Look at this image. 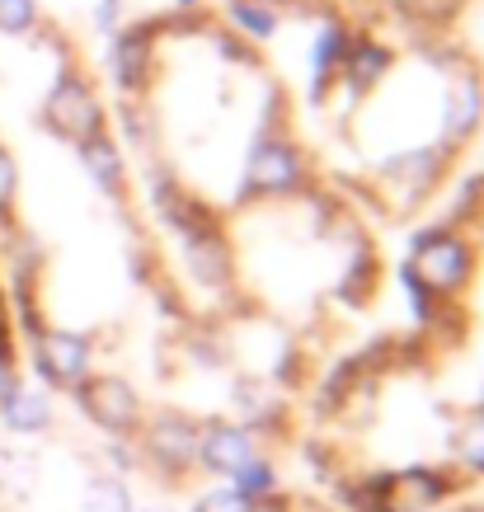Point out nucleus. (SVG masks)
Returning a JSON list of instances; mask_svg holds the SVG:
<instances>
[{
    "label": "nucleus",
    "instance_id": "8",
    "mask_svg": "<svg viewBox=\"0 0 484 512\" xmlns=\"http://www.w3.org/2000/svg\"><path fill=\"white\" fill-rule=\"evenodd\" d=\"M452 466L456 480H480L484 475V409L466 414L452 433Z\"/></svg>",
    "mask_w": 484,
    "mask_h": 512
},
{
    "label": "nucleus",
    "instance_id": "4",
    "mask_svg": "<svg viewBox=\"0 0 484 512\" xmlns=\"http://www.w3.org/2000/svg\"><path fill=\"white\" fill-rule=\"evenodd\" d=\"M456 475L433 466H405L381 475V512H438L447 503V494L456 489Z\"/></svg>",
    "mask_w": 484,
    "mask_h": 512
},
{
    "label": "nucleus",
    "instance_id": "12",
    "mask_svg": "<svg viewBox=\"0 0 484 512\" xmlns=\"http://www.w3.org/2000/svg\"><path fill=\"white\" fill-rule=\"evenodd\" d=\"M198 512H254V503L235 484H221V489H212V494H203V503H198Z\"/></svg>",
    "mask_w": 484,
    "mask_h": 512
},
{
    "label": "nucleus",
    "instance_id": "9",
    "mask_svg": "<svg viewBox=\"0 0 484 512\" xmlns=\"http://www.w3.org/2000/svg\"><path fill=\"white\" fill-rule=\"evenodd\" d=\"M235 489H240V494L250 498L254 503V512H264V508H273V503H278L282 498V484H278V470H273V461H268V456H254L250 466L240 470V475H235Z\"/></svg>",
    "mask_w": 484,
    "mask_h": 512
},
{
    "label": "nucleus",
    "instance_id": "6",
    "mask_svg": "<svg viewBox=\"0 0 484 512\" xmlns=\"http://www.w3.org/2000/svg\"><path fill=\"white\" fill-rule=\"evenodd\" d=\"M254 456H264V451H259V437H254L250 423H203V447H198V466L203 470H217V475L235 480Z\"/></svg>",
    "mask_w": 484,
    "mask_h": 512
},
{
    "label": "nucleus",
    "instance_id": "11",
    "mask_svg": "<svg viewBox=\"0 0 484 512\" xmlns=\"http://www.w3.org/2000/svg\"><path fill=\"white\" fill-rule=\"evenodd\" d=\"M85 512H132V498H127L123 480L99 475V480L90 484V494H85Z\"/></svg>",
    "mask_w": 484,
    "mask_h": 512
},
{
    "label": "nucleus",
    "instance_id": "5",
    "mask_svg": "<svg viewBox=\"0 0 484 512\" xmlns=\"http://www.w3.org/2000/svg\"><path fill=\"white\" fill-rule=\"evenodd\" d=\"M33 362H38V372H43L52 386L76 390L80 381L94 372V348L85 334H76V329L47 325L43 334L33 339Z\"/></svg>",
    "mask_w": 484,
    "mask_h": 512
},
{
    "label": "nucleus",
    "instance_id": "13",
    "mask_svg": "<svg viewBox=\"0 0 484 512\" xmlns=\"http://www.w3.org/2000/svg\"><path fill=\"white\" fill-rule=\"evenodd\" d=\"M10 386H15V353L0 348V400H5V390Z\"/></svg>",
    "mask_w": 484,
    "mask_h": 512
},
{
    "label": "nucleus",
    "instance_id": "7",
    "mask_svg": "<svg viewBox=\"0 0 484 512\" xmlns=\"http://www.w3.org/2000/svg\"><path fill=\"white\" fill-rule=\"evenodd\" d=\"M0 419H5L10 433L33 437V433H43L47 423H52V400H47V390L15 381V386L5 390V400H0Z\"/></svg>",
    "mask_w": 484,
    "mask_h": 512
},
{
    "label": "nucleus",
    "instance_id": "3",
    "mask_svg": "<svg viewBox=\"0 0 484 512\" xmlns=\"http://www.w3.org/2000/svg\"><path fill=\"white\" fill-rule=\"evenodd\" d=\"M80 395V409L90 414L104 433L123 437V433H137L141 419H146V409H141V395L132 390V381H123V376H85L76 386Z\"/></svg>",
    "mask_w": 484,
    "mask_h": 512
},
{
    "label": "nucleus",
    "instance_id": "2",
    "mask_svg": "<svg viewBox=\"0 0 484 512\" xmlns=\"http://www.w3.org/2000/svg\"><path fill=\"white\" fill-rule=\"evenodd\" d=\"M132 437H137V451H146L141 461L160 466L165 475H188V470H198L203 423L184 419V414H151V419H141V428Z\"/></svg>",
    "mask_w": 484,
    "mask_h": 512
},
{
    "label": "nucleus",
    "instance_id": "1",
    "mask_svg": "<svg viewBox=\"0 0 484 512\" xmlns=\"http://www.w3.org/2000/svg\"><path fill=\"white\" fill-rule=\"evenodd\" d=\"M475 278V249L461 231H428L409 249L405 287L423 292L428 301H456Z\"/></svg>",
    "mask_w": 484,
    "mask_h": 512
},
{
    "label": "nucleus",
    "instance_id": "10",
    "mask_svg": "<svg viewBox=\"0 0 484 512\" xmlns=\"http://www.w3.org/2000/svg\"><path fill=\"white\" fill-rule=\"evenodd\" d=\"M38 480V456L24 447H0V494L24 498Z\"/></svg>",
    "mask_w": 484,
    "mask_h": 512
}]
</instances>
